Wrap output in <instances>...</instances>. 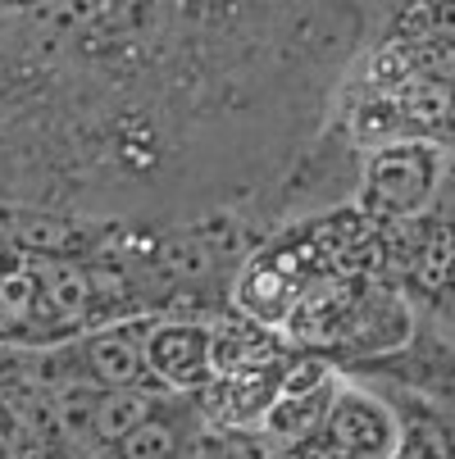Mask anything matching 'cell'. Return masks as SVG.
Segmentation results:
<instances>
[{
	"label": "cell",
	"instance_id": "obj_7",
	"mask_svg": "<svg viewBox=\"0 0 455 459\" xmlns=\"http://www.w3.org/2000/svg\"><path fill=\"white\" fill-rule=\"evenodd\" d=\"M187 455H197V441L187 428V410L173 401H164L146 423H137L109 450V459H187Z\"/></svg>",
	"mask_w": 455,
	"mask_h": 459
},
{
	"label": "cell",
	"instance_id": "obj_10",
	"mask_svg": "<svg viewBox=\"0 0 455 459\" xmlns=\"http://www.w3.org/2000/svg\"><path fill=\"white\" fill-rule=\"evenodd\" d=\"M0 459H14V455H10V450H5V446H0Z\"/></svg>",
	"mask_w": 455,
	"mask_h": 459
},
{
	"label": "cell",
	"instance_id": "obj_8",
	"mask_svg": "<svg viewBox=\"0 0 455 459\" xmlns=\"http://www.w3.org/2000/svg\"><path fill=\"white\" fill-rule=\"evenodd\" d=\"M397 419H401V441L392 459H455V428L428 410L415 396H397Z\"/></svg>",
	"mask_w": 455,
	"mask_h": 459
},
{
	"label": "cell",
	"instance_id": "obj_6",
	"mask_svg": "<svg viewBox=\"0 0 455 459\" xmlns=\"http://www.w3.org/2000/svg\"><path fill=\"white\" fill-rule=\"evenodd\" d=\"M173 391L160 386H105L92 391V432H87V450H114L137 423H146Z\"/></svg>",
	"mask_w": 455,
	"mask_h": 459
},
{
	"label": "cell",
	"instance_id": "obj_1",
	"mask_svg": "<svg viewBox=\"0 0 455 459\" xmlns=\"http://www.w3.org/2000/svg\"><path fill=\"white\" fill-rule=\"evenodd\" d=\"M406 337H410V314L387 291H355L346 305H333V314H323L319 323V342L342 355H387L406 346Z\"/></svg>",
	"mask_w": 455,
	"mask_h": 459
},
{
	"label": "cell",
	"instance_id": "obj_5",
	"mask_svg": "<svg viewBox=\"0 0 455 459\" xmlns=\"http://www.w3.org/2000/svg\"><path fill=\"white\" fill-rule=\"evenodd\" d=\"M437 182V155L428 146L382 151L364 182V205L378 214H415Z\"/></svg>",
	"mask_w": 455,
	"mask_h": 459
},
{
	"label": "cell",
	"instance_id": "obj_3",
	"mask_svg": "<svg viewBox=\"0 0 455 459\" xmlns=\"http://www.w3.org/2000/svg\"><path fill=\"white\" fill-rule=\"evenodd\" d=\"M337 391H342V377L333 373V364H323V359L292 364L283 386H278V401L265 414V432L283 446H296V441L314 437L323 428V419H328Z\"/></svg>",
	"mask_w": 455,
	"mask_h": 459
},
{
	"label": "cell",
	"instance_id": "obj_9",
	"mask_svg": "<svg viewBox=\"0 0 455 459\" xmlns=\"http://www.w3.org/2000/svg\"><path fill=\"white\" fill-rule=\"evenodd\" d=\"M278 450H287L283 441H274L269 432H246V428H214L197 441V459H278Z\"/></svg>",
	"mask_w": 455,
	"mask_h": 459
},
{
	"label": "cell",
	"instance_id": "obj_2",
	"mask_svg": "<svg viewBox=\"0 0 455 459\" xmlns=\"http://www.w3.org/2000/svg\"><path fill=\"white\" fill-rule=\"evenodd\" d=\"M319 437L333 441L346 455H355V459H392L397 441H401V419H397L392 396H378V391H369V386H346L342 382Z\"/></svg>",
	"mask_w": 455,
	"mask_h": 459
},
{
	"label": "cell",
	"instance_id": "obj_4",
	"mask_svg": "<svg viewBox=\"0 0 455 459\" xmlns=\"http://www.w3.org/2000/svg\"><path fill=\"white\" fill-rule=\"evenodd\" d=\"M151 377L173 391V396H191V391H210L219 368H214V333L206 323H155L151 327Z\"/></svg>",
	"mask_w": 455,
	"mask_h": 459
}]
</instances>
